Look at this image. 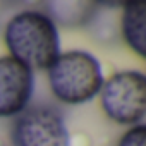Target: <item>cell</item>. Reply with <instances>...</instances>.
<instances>
[{
  "mask_svg": "<svg viewBox=\"0 0 146 146\" xmlns=\"http://www.w3.org/2000/svg\"><path fill=\"white\" fill-rule=\"evenodd\" d=\"M4 41L9 55L33 72L46 70L60 53L57 24L43 11L36 9L14 14L5 24Z\"/></svg>",
  "mask_w": 146,
  "mask_h": 146,
  "instance_id": "cell-1",
  "label": "cell"
},
{
  "mask_svg": "<svg viewBox=\"0 0 146 146\" xmlns=\"http://www.w3.org/2000/svg\"><path fill=\"white\" fill-rule=\"evenodd\" d=\"M52 95L65 105H83L95 96L105 81L100 60L86 50H67L46 69Z\"/></svg>",
  "mask_w": 146,
  "mask_h": 146,
  "instance_id": "cell-2",
  "label": "cell"
},
{
  "mask_svg": "<svg viewBox=\"0 0 146 146\" xmlns=\"http://www.w3.org/2000/svg\"><path fill=\"white\" fill-rule=\"evenodd\" d=\"M103 113L120 125H139L146 115V76L141 70H120L107 78L98 91Z\"/></svg>",
  "mask_w": 146,
  "mask_h": 146,
  "instance_id": "cell-3",
  "label": "cell"
},
{
  "mask_svg": "<svg viewBox=\"0 0 146 146\" xmlns=\"http://www.w3.org/2000/svg\"><path fill=\"white\" fill-rule=\"evenodd\" d=\"M12 146H70L64 113L46 103L33 105L16 115L11 127Z\"/></svg>",
  "mask_w": 146,
  "mask_h": 146,
  "instance_id": "cell-4",
  "label": "cell"
},
{
  "mask_svg": "<svg viewBox=\"0 0 146 146\" xmlns=\"http://www.w3.org/2000/svg\"><path fill=\"white\" fill-rule=\"evenodd\" d=\"M35 90V72L12 58L0 57V117H16L28 108Z\"/></svg>",
  "mask_w": 146,
  "mask_h": 146,
  "instance_id": "cell-5",
  "label": "cell"
},
{
  "mask_svg": "<svg viewBox=\"0 0 146 146\" xmlns=\"http://www.w3.org/2000/svg\"><path fill=\"white\" fill-rule=\"evenodd\" d=\"M120 33L127 46L144 58L146 55V4L125 2L120 9Z\"/></svg>",
  "mask_w": 146,
  "mask_h": 146,
  "instance_id": "cell-6",
  "label": "cell"
},
{
  "mask_svg": "<svg viewBox=\"0 0 146 146\" xmlns=\"http://www.w3.org/2000/svg\"><path fill=\"white\" fill-rule=\"evenodd\" d=\"M45 14L64 28H83L95 21L100 12L95 2H46Z\"/></svg>",
  "mask_w": 146,
  "mask_h": 146,
  "instance_id": "cell-7",
  "label": "cell"
},
{
  "mask_svg": "<svg viewBox=\"0 0 146 146\" xmlns=\"http://www.w3.org/2000/svg\"><path fill=\"white\" fill-rule=\"evenodd\" d=\"M117 146H146V125H132L129 127L119 139Z\"/></svg>",
  "mask_w": 146,
  "mask_h": 146,
  "instance_id": "cell-8",
  "label": "cell"
}]
</instances>
